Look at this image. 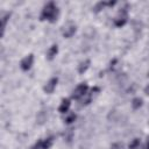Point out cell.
<instances>
[{
	"label": "cell",
	"mask_w": 149,
	"mask_h": 149,
	"mask_svg": "<svg viewBox=\"0 0 149 149\" xmlns=\"http://www.w3.org/2000/svg\"><path fill=\"white\" fill-rule=\"evenodd\" d=\"M86 91H87V85H86L85 83H81L80 85H78V86L74 88V91H73V93H72V98L79 99V98H81V97L85 95Z\"/></svg>",
	"instance_id": "obj_2"
},
{
	"label": "cell",
	"mask_w": 149,
	"mask_h": 149,
	"mask_svg": "<svg viewBox=\"0 0 149 149\" xmlns=\"http://www.w3.org/2000/svg\"><path fill=\"white\" fill-rule=\"evenodd\" d=\"M69 107H70V100H69V99H63V100H62V104H61L59 107H58V111H59L61 113H65V112H68Z\"/></svg>",
	"instance_id": "obj_9"
},
{
	"label": "cell",
	"mask_w": 149,
	"mask_h": 149,
	"mask_svg": "<svg viewBox=\"0 0 149 149\" xmlns=\"http://www.w3.org/2000/svg\"><path fill=\"white\" fill-rule=\"evenodd\" d=\"M144 93L149 95V85H148V86H146V88H144Z\"/></svg>",
	"instance_id": "obj_19"
},
{
	"label": "cell",
	"mask_w": 149,
	"mask_h": 149,
	"mask_svg": "<svg viewBox=\"0 0 149 149\" xmlns=\"http://www.w3.org/2000/svg\"><path fill=\"white\" fill-rule=\"evenodd\" d=\"M129 149H137L140 147V140L139 139H134L130 143H129Z\"/></svg>",
	"instance_id": "obj_14"
},
{
	"label": "cell",
	"mask_w": 149,
	"mask_h": 149,
	"mask_svg": "<svg viewBox=\"0 0 149 149\" xmlns=\"http://www.w3.org/2000/svg\"><path fill=\"white\" fill-rule=\"evenodd\" d=\"M57 78H51V79H49V81L47 83V85L44 86V91L47 92V93H52L54 92V90H55V87H56V85H57Z\"/></svg>",
	"instance_id": "obj_7"
},
{
	"label": "cell",
	"mask_w": 149,
	"mask_h": 149,
	"mask_svg": "<svg viewBox=\"0 0 149 149\" xmlns=\"http://www.w3.org/2000/svg\"><path fill=\"white\" fill-rule=\"evenodd\" d=\"M126 22H127V12H126V9H121V10L119 12L118 17L114 20V24H115L116 27H121V26H123Z\"/></svg>",
	"instance_id": "obj_3"
},
{
	"label": "cell",
	"mask_w": 149,
	"mask_h": 149,
	"mask_svg": "<svg viewBox=\"0 0 149 149\" xmlns=\"http://www.w3.org/2000/svg\"><path fill=\"white\" fill-rule=\"evenodd\" d=\"M111 149H123V144H122V143H119V142L113 143V144L111 146Z\"/></svg>",
	"instance_id": "obj_18"
},
{
	"label": "cell",
	"mask_w": 149,
	"mask_h": 149,
	"mask_svg": "<svg viewBox=\"0 0 149 149\" xmlns=\"http://www.w3.org/2000/svg\"><path fill=\"white\" fill-rule=\"evenodd\" d=\"M52 144V139H47V140H40L37 141L33 149H49L50 146Z\"/></svg>",
	"instance_id": "obj_4"
},
{
	"label": "cell",
	"mask_w": 149,
	"mask_h": 149,
	"mask_svg": "<svg viewBox=\"0 0 149 149\" xmlns=\"http://www.w3.org/2000/svg\"><path fill=\"white\" fill-rule=\"evenodd\" d=\"M76 120V114H73V113H71L70 115H68L66 118H65V122L66 123H71V122H73Z\"/></svg>",
	"instance_id": "obj_15"
},
{
	"label": "cell",
	"mask_w": 149,
	"mask_h": 149,
	"mask_svg": "<svg viewBox=\"0 0 149 149\" xmlns=\"http://www.w3.org/2000/svg\"><path fill=\"white\" fill-rule=\"evenodd\" d=\"M132 106L134 109H137L142 106V99L141 98H134L133 101H132Z\"/></svg>",
	"instance_id": "obj_12"
},
{
	"label": "cell",
	"mask_w": 149,
	"mask_h": 149,
	"mask_svg": "<svg viewBox=\"0 0 149 149\" xmlns=\"http://www.w3.org/2000/svg\"><path fill=\"white\" fill-rule=\"evenodd\" d=\"M88 66H90V61H88V59L81 62V63L79 64V66H78V72H79V73H84V72L87 70Z\"/></svg>",
	"instance_id": "obj_11"
},
{
	"label": "cell",
	"mask_w": 149,
	"mask_h": 149,
	"mask_svg": "<svg viewBox=\"0 0 149 149\" xmlns=\"http://www.w3.org/2000/svg\"><path fill=\"white\" fill-rule=\"evenodd\" d=\"M47 118H48V115H47V112H44V111H41V112H38V113H37L36 120H37V122H38L40 125H42V123H44V122L47 121Z\"/></svg>",
	"instance_id": "obj_10"
},
{
	"label": "cell",
	"mask_w": 149,
	"mask_h": 149,
	"mask_svg": "<svg viewBox=\"0 0 149 149\" xmlns=\"http://www.w3.org/2000/svg\"><path fill=\"white\" fill-rule=\"evenodd\" d=\"M57 52H58V47H57V44H54V45H51V47H50V49L48 50V54H47V57H48V59H49V61L54 59V57L57 55Z\"/></svg>",
	"instance_id": "obj_8"
},
{
	"label": "cell",
	"mask_w": 149,
	"mask_h": 149,
	"mask_svg": "<svg viewBox=\"0 0 149 149\" xmlns=\"http://www.w3.org/2000/svg\"><path fill=\"white\" fill-rule=\"evenodd\" d=\"M33 61H34V56H33V55H28L27 57H24V58L21 61V64H20L21 69H22L23 71L29 70L30 66L33 65Z\"/></svg>",
	"instance_id": "obj_5"
},
{
	"label": "cell",
	"mask_w": 149,
	"mask_h": 149,
	"mask_svg": "<svg viewBox=\"0 0 149 149\" xmlns=\"http://www.w3.org/2000/svg\"><path fill=\"white\" fill-rule=\"evenodd\" d=\"M9 16H10V13H6V14L3 15V17H2V29H5L6 22H7V20L9 19Z\"/></svg>",
	"instance_id": "obj_17"
},
{
	"label": "cell",
	"mask_w": 149,
	"mask_h": 149,
	"mask_svg": "<svg viewBox=\"0 0 149 149\" xmlns=\"http://www.w3.org/2000/svg\"><path fill=\"white\" fill-rule=\"evenodd\" d=\"M105 5H108V3H106V2H98V3L95 5V7H94V12H95V13H98V12H99V10H100Z\"/></svg>",
	"instance_id": "obj_16"
},
{
	"label": "cell",
	"mask_w": 149,
	"mask_h": 149,
	"mask_svg": "<svg viewBox=\"0 0 149 149\" xmlns=\"http://www.w3.org/2000/svg\"><path fill=\"white\" fill-rule=\"evenodd\" d=\"M72 136H73V132H72V129H66L65 133H64V139H65L68 142H70V141L72 140Z\"/></svg>",
	"instance_id": "obj_13"
},
{
	"label": "cell",
	"mask_w": 149,
	"mask_h": 149,
	"mask_svg": "<svg viewBox=\"0 0 149 149\" xmlns=\"http://www.w3.org/2000/svg\"><path fill=\"white\" fill-rule=\"evenodd\" d=\"M76 33V26L73 23H69L64 27V30H63V36L64 37H71L73 34Z\"/></svg>",
	"instance_id": "obj_6"
},
{
	"label": "cell",
	"mask_w": 149,
	"mask_h": 149,
	"mask_svg": "<svg viewBox=\"0 0 149 149\" xmlns=\"http://www.w3.org/2000/svg\"><path fill=\"white\" fill-rule=\"evenodd\" d=\"M146 149H149V136L147 137V147H146Z\"/></svg>",
	"instance_id": "obj_20"
},
{
	"label": "cell",
	"mask_w": 149,
	"mask_h": 149,
	"mask_svg": "<svg viewBox=\"0 0 149 149\" xmlns=\"http://www.w3.org/2000/svg\"><path fill=\"white\" fill-rule=\"evenodd\" d=\"M58 15V9L56 7V5L54 2H49L44 6L42 14H41V20H49L51 22L56 21Z\"/></svg>",
	"instance_id": "obj_1"
}]
</instances>
